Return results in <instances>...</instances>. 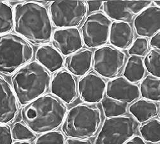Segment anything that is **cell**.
Listing matches in <instances>:
<instances>
[{
  "instance_id": "cell-28",
  "label": "cell",
  "mask_w": 160,
  "mask_h": 144,
  "mask_svg": "<svg viewBox=\"0 0 160 144\" xmlns=\"http://www.w3.org/2000/svg\"><path fill=\"white\" fill-rule=\"evenodd\" d=\"M34 144H65V138L60 131H52L36 138Z\"/></svg>"
},
{
  "instance_id": "cell-10",
  "label": "cell",
  "mask_w": 160,
  "mask_h": 144,
  "mask_svg": "<svg viewBox=\"0 0 160 144\" xmlns=\"http://www.w3.org/2000/svg\"><path fill=\"white\" fill-rule=\"evenodd\" d=\"M151 1H106L103 2L104 14L111 20L127 22L152 4Z\"/></svg>"
},
{
  "instance_id": "cell-37",
  "label": "cell",
  "mask_w": 160,
  "mask_h": 144,
  "mask_svg": "<svg viewBox=\"0 0 160 144\" xmlns=\"http://www.w3.org/2000/svg\"><path fill=\"white\" fill-rule=\"evenodd\" d=\"M156 144H159V143H156Z\"/></svg>"
},
{
  "instance_id": "cell-25",
  "label": "cell",
  "mask_w": 160,
  "mask_h": 144,
  "mask_svg": "<svg viewBox=\"0 0 160 144\" xmlns=\"http://www.w3.org/2000/svg\"><path fill=\"white\" fill-rule=\"evenodd\" d=\"M14 10L12 6L0 1V35L8 33L14 28Z\"/></svg>"
},
{
  "instance_id": "cell-30",
  "label": "cell",
  "mask_w": 160,
  "mask_h": 144,
  "mask_svg": "<svg viewBox=\"0 0 160 144\" xmlns=\"http://www.w3.org/2000/svg\"><path fill=\"white\" fill-rule=\"evenodd\" d=\"M12 142L10 127L7 124H0V144H12Z\"/></svg>"
},
{
  "instance_id": "cell-7",
  "label": "cell",
  "mask_w": 160,
  "mask_h": 144,
  "mask_svg": "<svg viewBox=\"0 0 160 144\" xmlns=\"http://www.w3.org/2000/svg\"><path fill=\"white\" fill-rule=\"evenodd\" d=\"M85 1H55L50 3L48 12L52 24L58 28H76L87 14Z\"/></svg>"
},
{
  "instance_id": "cell-18",
  "label": "cell",
  "mask_w": 160,
  "mask_h": 144,
  "mask_svg": "<svg viewBox=\"0 0 160 144\" xmlns=\"http://www.w3.org/2000/svg\"><path fill=\"white\" fill-rule=\"evenodd\" d=\"M93 52L88 49H82L68 56L64 67L73 76L82 77L88 72L92 65Z\"/></svg>"
},
{
  "instance_id": "cell-20",
  "label": "cell",
  "mask_w": 160,
  "mask_h": 144,
  "mask_svg": "<svg viewBox=\"0 0 160 144\" xmlns=\"http://www.w3.org/2000/svg\"><path fill=\"white\" fill-rule=\"evenodd\" d=\"M129 113L135 120L140 124L145 123L158 115V104L145 99H138L132 102L128 108Z\"/></svg>"
},
{
  "instance_id": "cell-26",
  "label": "cell",
  "mask_w": 160,
  "mask_h": 144,
  "mask_svg": "<svg viewBox=\"0 0 160 144\" xmlns=\"http://www.w3.org/2000/svg\"><path fill=\"white\" fill-rule=\"evenodd\" d=\"M159 58V50L152 49L149 51L144 58V60H143L145 69L151 75L159 78L160 77Z\"/></svg>"
},
{
  "instance_id": "cell-8",
  "label": "cell",
  "mask_w": 160,
  "mask_h": 144,
  "mask_svg": "<svg viewBox=\"0 0 160 144\" xmlns=\"http://www.w3.org/2000/svg\"><path fill=\"white\" fill-rule=\"evenodd\" d=\"M126 55L111 45L98 48L93 53L92 67L95 72L106 79L118 77L125 66Z\"/></svg>"
},
{
  "instance_id": "cell-27",
  "label": "cell",
  "mask_w": 160,
  "mask_h": 144,
  "mask_svg": "<svg viewBox=\"0 0 160 144\" xmlns=\"http://www.w3.org/2000/svg\"><path fill=\"white\" fill-rule=\"evenodd\" d=\"M13 140L21 142H30L36 139V135L25 124L18 122L11 129Z\"/></svg>"
},
{
  "instance_id": "cell-32",
  "label": "cell",
  "mask_w": 160,
  "mask_h": 144,
  "mask_svg": "<svg viewBox=\"0 0 160 144\" xmlns=\"http://www.w3.org/2000/svg\"><path fill=\"white\" fill-rule=\"evenodd\" d=\"M160 32H158L154 35H153L149 42V46L154 47L155 49L159 50L160 48Z\"/></svg>"
},
{
  "instance_id": "cell-24",
  "label": "cell",
  "mask_w": 160,
  "mask_h": 144,
  "mask_svg": "<svg viewBox=\"0 0 160 144\" xmlns=\"http://www.w3.org/2000/svg\"><path fill=\"white\" fill-rule=\"evenodd\" d=\"M104 116L106 118H113L124 115L128 108V104L105 97L101 101Z\"/></svg>"
},
{
  "instance_id": "cell-23",
  "label": "cell",
  "mask_w": 160,
  "mask_h": 144,
  "mask_svg": "<svg viewBox=\"0 0 160 144\" xmlns=\"http://www.w3.org/2000/svg\"><path fill=\"white\" fill-rule=\"evenodd\" d=\"M160 121L156 118H153L150 121L143 123L139 127V133L142 138L145 141L151 143H159Z\"/></svg>"
},
{
  "instance_id": "cell-29",
  "label": "cell",
  "mask_w": 160,
  "mask_h": 144,
  "mask_svg": "<svg viewBox=\"0 0 160 144\" xmlns=\"http://www.w3.org/2000/svg\"><path fill=\"white\" fill-rule=\"evenodd\" d=\"M149 49V42L148 38L138 37L129 48L128 53L131 56L142 57L145 56Z\"/></svg>"
},
{
  "instance_id": "cell-33",
  "label": "cell",
  "mask_w": 160,
  "mask_h": 144,
  "mask_svg": "<svg viewBox=\"0 0 160 144\" xmlns=\"http://www.w3.org/2000/svg\"><path fill=\"white\" fill-rule=\"evenodd\" d=\"M65 144H93L90 140H81L69 138L65 140Z\"/></svg>"
},
{
  "instance_id": "cell-3",
  "label": "cell",
  "mask_w": 160,
  "mask_h": 144,
  "mask_svg": "<svg viewBox=\"0 0 160 144\" xmlns=\"http://www.w3.org/2000/svg\"><path fill=\"white\" fill-rule=\"evenodd\" d=\"M50 73L37 62L24 65L11 77L12 88L22 106L44 95L50 87Z\"/></svg>"
},
{
  "instance_id": "cell-35",
  "label": "cell",
  "mask_w": 160,
  "mask_h": 144,
  "mask_svg": "<svg viewBox=\"0 0 160 144\" xmlns=\"http://www.w3.org/2000/svg\"><path fill=\"white\" fill-rule=\"evenodd\" d=\"M13 144H31L29 142H21V141H16Z\"/></svg>"
},
{
  "instance_id": "cell-34",
  "label": "cell",
  "mask_w": 160,
  "mask_h": 144,
  "mask_svg": "<svg viewBox=\"0 0 160 144\" xmlns=\"http://www.w3.org/2000/svg\"><path fill=\"white\" fill-rule=\"evenodd\" d=\"M125 144H148L145 142L141 137L138 135H135L127 141Z\"/></svg>"
},
{
  "instance_id": "cell-19",
  "label": "cell",
  "mask_w": 160,
  "mask_h": 144,
  "mask_svg": "<svg viewBox=\"0 0 160 144\" xmlns=\"http://www.w3.org/2000/svg\"><path fill=\"white\" fill-rule=\"evenodd\" d=\"M35 59L49 73H55L62 67L64 59L59 52L51 45H42L36 51Z\"/></svg>"
},
{
  "instance_id": "cell-17",
  "label": "cell",
  "mask_w": 160,
  "mask_h": 144,
  "mask_svg": "<svg viewBox=\"0 0 160 144\" xmlns=\"http://www.w3.org/2000/svg\"><path fill=\"white\" fill-rule=\"evenodd\" d=\"M135 30L131 23L114 21L112 22L109 35L111 46L119 49H128L134 42Z\"/></svg>"
},
{
  "instance_id": "cell-31",
  "label": "cell",
  "mask_w": 160,
  "mask_h": 144,
  "mask_svg": "<svg viewBox=\"0 0 160 144\" xmlns=\"http://www.w3.org/2000/svg\"><path fill=\"white\" fill-rule=\"evenodd\" d=\"M87 9L88 12L93 14V13L98 12L101 10L102 7L103 2L102 1H87Z\"/></svg>"
},
{
  "instance_id": "cell-4",
  "label": "cell",
  "mask_w": 160,
  "mask_h": 144,
  "mask_svg": "<svg viewBox=\"0 0 160 144\" xmlns=\"http://www.w3.org/2000/svg\"><path fill=\"white\" fill-rule=\"evenodd\" d=\"M101 122V112L98 107L93 104L81 103L67 112L62 130L69 138L88 140L97 134Z\"/></svg>"
},
{
  "instance_id": "cell-22",
  "label": "cell",
  "mask_w": 160,
  "mask_h": 144,
  "mask_svg": "<svg viewBox=\"0 0 160 144\" xmlns=\"http://www.w3.org/2000/svg\"><path fill=\"white\" fill-rule=\"evenodd\" d=\"M139 91L143 99L153 102L160 100V80L151 74L147 76L140 82Z\"/></svg>"
},
{
  "instance_id": "cell-21",
  "label": "cell",
  "mask_w": 160,
  "mask_h": 144,
  "mask_svg": "<svg viewBox=\"0 0 160 144\" xmlns=\"http://www.w3.org/2000/svg\"><path fill=\"white\" fill-rule=\"evenodd\" d=\"M145 68L142 57L131 56L125 64L123 77L131 83L140 82L145 76Z\"/></svg>"
},
{
  "instance_id": "cell-12",
  "label": "cell",
  "mask_w": 160,
  "mask_h": 144,
  "mask_svg": "<svg viewBox=\"0 0 160 144\" xmlns=\"http://www.w3.org/2000/svg\"><path fill=\"white\" fill-rule=\"evenodd\" d=\"M106 87L104 78L92 71L80 78L78 83V94L87 104H98L104 98Z\"/></svg>"
},
{
  "instance_id": "cell-13",
  "label": "cell",
  "mask_w": 160,
  "mask_h": 144,
  "mask_svg": "<svg viewBox=\"0 0 160 144\" xmlns=\"http://www.w3.org/2000/svg\"><path fill=\"white\" fill-rule=\"evenodd\" d=\"M52 43L63 56H69L83 47L81 33L77 28H58L52 33Z\"/></svg>"
},
{
  "instance_id": "cell-5",
  "label": "cell",
  "mask_w": 160,
  "mask_h": 144,
  "mask_svg": "<svg viewBox=\"0 0 160 144\" xmlns=\"http://www.w3.org/2000/svg\"><path fill=\"white\" fill-rule=\"evenodd\" d=\"M33 56V47L22 37L12 33L0 35V74H14Z\"/></svg>"
},
{
  "instance_id": "cell-9",
  "label": "cell",
  "mask_w": 160,
  "mask_h": 144,
  "mask_svg": "<svg viewBox=\"0 0 160 144\" xmlns=\"http://www.w3.org/2000/svg\"><path fill=\"white\" fill-rule=\"evenodd\" d=\"M112 20L102 12L90 14L81 27L85 45L90 48H99L109 42Z\"/></svg>"
},
{
  "instance_id": "cell-11",
  "label": "cell",
  "mask_w": 160,
  "mask_h": 144,
  "mask_svg": "<svg viewBox=\"0 0 160 144\" xmlns=\"http://www.w3.org/2000/svg\"><path fill=\"white\" fill-rule=\"evenodd\" d=\"M51 94L65 104H71L78 96V83L69 71L60 69L52 76L50 83Z\"/></svg>"
},
{
  "instance_id": "cell-6",
  "label": "cell",
  "mask_w": 160,
  "mask_h": 144,
  "mask_svg": "<svg viewBox=\"0 0 160 144\" xmlns=\"http://www.w3.org/2000/svg\"><path fill=\"white\" fill-rule=\"evenodd\" d=\"M138 124L132 117L106 118L98 133L94 144H125L137 132Z\"/></svg>"
},
{
  "instance_id": "cell-16",
  "label": "cell",
  "mask_w": 160,
  "mask_h": 144,
  "mask_svg": "<svg viewBox=\"0 0 160 144\" xmlns=\"http://www.w3.org/2000/svg\"><path fill=\"white\" fill-rule=\"evenodd\" d=\"M160 8L149 6L143 10L134 19V30L140 37L151 38L159 32Z\"/></svg>"
},
{
  "instance_id": "cell-2",
  "label": "cell",
  "mask_w": 160,
  "mask_h": 144,
  "mask_svg": "<svg viewBox=\"0 0 160 144\" xmlns=\"http://www.w3.org/2000/svg\"><path fill=\"white\" fill-rule=\"evenodd\" d=\"M68 112L65 104L51 94L41 96L26 104L21 112L24 124L35 134L58 129Z\"/></svg>"
},
{
  "instance_id": "cell-36",
  "label": "cell",
  "mask_w": 160,
  "mask_h": 144,
  "mask_svg": "<svg viewBox=\"0 0 160 144\" xmlns=\"http://www.w3.org/2000/svg\"><path fill=\"white\" fill-rule=\"evenodd\" d=\"M153 3L155 5L154 6H156L157 7H159V1H154Z\"/></svg>"
},
{
  "instance_id": "cell-14",
  "label": "cell",
  "mask_w": 160,
  "mask_h": 144,
  "mask_svg": "<svg viewBox=\"0 0 160 144\" xmlns=\"http://www.w3.org/2000/svg\"><path fill=\"white\" fill-rule=\"evenodd\" d=\"M106 97L115 100L131 104L140 97L137 85L128 82L123 76L117 77L106 83Z\"/></svg>"
},
{
  "instance_id": "cell-1",
  "label": "cell",
  "mask_w": 160,
  "mask_h": 144,
  "mask_svg": "<svg viewBox=\"0 0 160 144\" xmlns=\"http://www.w3.org/2000/svg\"><path fill=\"white\" fill-rule=\"evenodd\" d=\"M14 30L26 41L34 45L49 43L52 35V24L48 9L37 2L17 4L14 9Z\"/></svg>"
},
{
  "instance_id": "cell-15",
  "label": "cell",
  "mask_w": 160,
  "mask_h": 144,
  "mask_svg": "<svg viewBox=\"0 0 160 144\" xmlns=\"http://www.w3.org/2000/svg\"><path fill=\"white\" fill-rule=\"evenodd\" d=\"M18 112V101L12 87L0 75V124L12 122Z\"/></svg>"
}]
</instances>
